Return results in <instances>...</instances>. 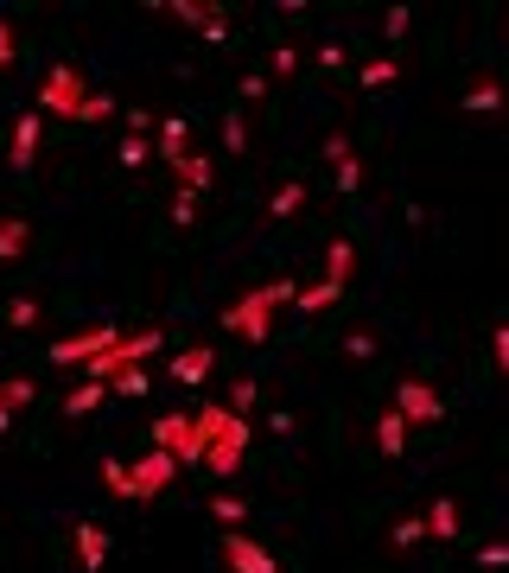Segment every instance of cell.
I'll return each mask as SVG.
<instances>
[{"mask_svg":"<svg viewBox=\"0 0 509 573\" xmlns=\"http://www.w3.org/2000/svg\"><path fill=\"white\" fill-rule=\"evenodd\" d=\"M287 300H293V281H268V287L242 293V300L223 312V325H230L242 344H268V332H274V306H287Z\"/></svg>","mask_w":509,"mask_h":573,"instance_id":"cell-1","label":"cell"},{"mask_svg":"<svg viewBox=\"0 0 509 573\" xmlns=\"http://www.w3.org/2000/svg\"><path fill=\"white\" fill-rule=\"evenodd\" d=\"M83 96H90V83H83L77 64H51V77L39 83V109H45V115H58V121H77Z\"/></svg>","mask_w":509,"mask_h":573,"instance_id":"cell-2","label":"cell"},{"mask_svg":"<svg viewBox=\"0 0 509 573\" xmlns=\"http://www.w3.org/2000/svg\"><path fill=\"white\" fill-rule=\"evenodd\" d=\"M249 440H255V421H242V414H223V427H217V440L204 446V472H217V478H230L242 453H249Z\"/></svg>","mask_w":509,"mask_h":573,"instance_id":"cell-3","label":"cell"},{"mask_svg":"<svg viewBox=\"0 0 509 573\" xmlns=\"http://www.w3.org/2000/svg\"><path fill=\"white\" fill-rule=\"evenodd\" d=\"M395 414H401L408 427H433V421H446V402H440V389H433V382L401 376V389H395Z\"/></svg>","mask_w":509,"mask_h":573,"instance_id":"cell-4","label":"cell"},{"mask_svg":"<svg viewBox=\"0 0 509 573\" xmlns=\"http://www.w3.org/2000/svg\"><path fill=\"white\" fill-rule=\"evenodd\" d=\"M115 338H121V325H109V319H102V325H83L77 338L51 344V363H64V370H83V363H90V357H102Z\"/></svg>","mask_w":509,"mask_h":573,"instance_id":"cell-5","label":"cell"},{"mask_svg":"<svg viewBox=\"0 0 509 573\" xmlns=\"http://www.w3.org/2000/svg\"><path fill=\"white\" fill-rule=\"evenodd\" d=\"M147 446L172 453V459H179V472H185V465H204L198 440H191V414H160V421H153V440H147Z\"/></svg>","mask_w":509,"mask_h":573,"instance_id":"cell-6","label":"cell"},{"mask_svg":"<svg viewBox=\"0 0 509 573\" xmlns=\"http://www.w3.org/2000/svg\"><path fill=\"white\" fill-rule=\"evenodd\" d=\"M172 478H179V459H172V453H160V446H147V453H140V459L128 465V484H134V497H160Z\"/></svg>","mask_w":509,"mask_h":573,"instance_id":"cell-7","label":"cell"},{"mask_svg":"<svg viewBox=\"0 0 509 573\" xmlns=\"http://www.w3.org/2000/svg\"><path fill=\"white\" fill-rule=\"evenodd\" d=\"M223 561H230L236 573H280V567H274V554L261 548V542H249L242 529H230V535H223Z\"/></svg>","mask_w":509,"mask_h":573,"instance_id":"cell-8","label":"cell"},{"mask_svg":"<svg viewBox=\"0 0 509 573\" xmlns=\"http://www.w3.org/2000/svg\"><path fill=\"white\" fill-rule=\"evenodd\" d=\"M39 134H45V115H20V121H13V147H7L13 172H26L32 160H39Z\"/></svg>","mask_w":509,"mask_h":573,"instance_id":"cell-9","label":"cell"},{"mask_svg":"<svg viewBox=\"0 0 509 573\" xmlns=\"http://www.w3.org/2000/svg\"><path fill=\"white\" fill-rule=\"evenodd\" d=\"M210 370H217V351H210V344H191V351L172 357V382H185V389H198Z\"/></svg>","mask_w":509,"mask_h":573,"instance_id":"cell-10","label":"cell"},{"mask_svg":"<svg viewBox=\"0 0 509 573\" xmlns=\"http://www.w3.org/2000/svg\"><path fill=\"white\" fill-rule=\"evenodd\" d=\"M77 561H83V573H102V561H109V535H102V523H77Z\"/></svg>","mask_w":509,"mask_h":573,"instance_id":"cell-11","label":"cell"},{"mask_svg":"<svg viewBox=\"0 0 509 573\" xmlns=\"http://www.w3.org/2000/svg\"><path fill=\"white\" fill-rule=\"evenodd\" d=\"M420 523H427L433 542H459V529H465V523H459V503H452V497H440L427 516H420Z\"/></svg>","mask_w":509,"mask_h":573,"instance_id":"cell-12","label":"cell"},{"mask_svg":"<svg viewBox=\"0 0 509 573\" xmlns=\"http://www.w3.org/2000/svg\"><path fill=\"white\" fill-rule=\"evenodd\" d=\"M172 172H179V191H191V198L217 185V166H210V160H198V153H185V160H172Z\"/></svg>","mask_w":509,"mask_h":573,"instance_id":"cell-13","label":"cell"},{"mask_svg":"<svg viewBox=\"0 0 509 573\" xmlns=\"http://www.w3.org/2000/svg\"><path fill=\"white\" fill-rule=\"evenodd\" d=\"M401 446H408V421L389 408V414H376V453L382 459H401Z\"/></svg>","mask_w":509,"mask_h":573,"instance_id":"cell-14","label":"cell"},{"mask_svg":"<svg viewBox=\"0 0 509 573\" xmlns=\"http://www.w3.org/2000/svg\"><path fill=\"white\" fill-rule=\"evenodd\" d=\"M32 242V223L26 217H0V262H20Z\"/></svg>","mask_w":509,"mask_h":573,"instance_id":"cell-15","label":"cell"},{"mask_svg":"<svg viewBox=\"0 0 509 573\" xmlns=\"http://www.w3.org/2000/svg\"><path fill=\"white\" fill-rule=\"evenodd\" d=\"M185 153H191V128H185L179 115H166L160 121V160L172 166V160H185Z\"/></svg>","mask_w":509,"mask_h":573,"instance_id":"cell-16","label":"cell"},{"mask_svg":"<svg viewBox=\"0 0 509 573\" xmlns=\"http://www.w3.org/2000/svg\"><path fill=\"white\" fill-rule=\"evenodd\" d=\"M350 268H357V249H350V242L338 236V242L325 249V281H331V287H344V281H350Z\"/></svg>","mask_w":509,"mask_h":573,"instance_id":"cell-17","label":"cell"},{"mask_svg":"<svg viewBox=\"0 0 509 573\" xmlns=\"http://www.w3.org/2000/svg\"><path fill=\"white\" fill-rule=\"evenodd\" d=\"M497 109H503L497 77H478V83H471V96H465V115H497Z\"/></svg>","mask_w":509,"mask_h":573,"instance_id":"cell-18","label":"cell"},{"mask_svg":"<svg viewBox=\"0 0 509 573\" xmlns=\"http://www.w3.org/2000/svg\"><path fill=\"white\" fill-rule=\"evenodd\" d=\"M395 77H401V58H376V64H363V71H357L363 90H382V83H395Z\"/></svg>","mask_w":509,"mask_h":573,"instance_id":"cell-19","label":"cell"},{"mask_svg":"<svg viewBox=\"0 0 509 573\" xmlns=\"http://www.w3.org/2000/svg\"><path fill=\"white\" fill-rule=\"evenodd\" d=\"M338 293H344V287H331V281H319V287H293V300H300L306 312H325V306H338Z\"/></svg>","mask_w":509,"mask_h":573,"instance_id":"cell-20","label":"cell"},{"mask_svg":"<svg viewBox=\"0 0 509 573\" xmlns=\"http://www.w3.org/2000/svg\"><path fill=\"white\" fill-rule=\"evenodd\" d=\"M300 204H306V185H300V179H287V185H280V191H274V204H268V217H293V211H300Z\"/></svg>","mask_w":509,"mask_h":573,"instance_id":"cell-21","label":"cell"},{"mask_svg":"<svg viewBox=\"0 0 509 573\" xmlns=\"http://www.w3.org/2000/svg\"><path fill=\"white\" fill-rule=\"evenodd\" d=\"M7 325H13V332H32V325H39V300H32V293L7 300Z\"/></svg>","mask_w":509,"mask_h":573,"instance_id":"cell-22","label":"cell"},{"mask_svg":"<svg viewBox=\"0 0 509 573\" xmlns=\"http://www.w3.org/2000/svg\"><path fill=\"white\" fill-rule=\"evenodd\" d=\"M90 408H102V382H77L64 395V414H90Z\"/></svg>","mask_w":509,"mask_h":573,"instance_id":"cell-23","label":"cell"},{"mask_svg":"<svg viewBox=\"0 0 509 573\" xmlns=\"http://www.w3.org/2000/svg\"><path fill=\"white\" fill-rule=\"evenodd\" d=\"M109 389H115V395H128V402H140V395L153 389V376H147V370H140V363H134V370H121V376L109 382Z\"/></svg>","mask_w":509,"mask_h":573,"instance_id":"cell-24","label":"cell"},{"mask_svg":"<svg viewBox=\"0 0 509 573\" xmlns=\"http://www.w3.org/2000/svg\"><path fill=\"white\" fill-rule=\"evenodd\" d=\"M109 115H121L109 90H90V96H83V109H77V121H109Z\"/></svg>","mask_w":509,"mask_h":573,"instance_id":"cell-25","label":"cell"},{"mask_svg":"<svg viewBox=\"0 0 509 573\" xmlns=\"http://www.w3.org/2000/svg\"><path fill=\"white\" fill-rule=\"evenodd\" d=\"M255 395H261V389H255V376H242L236 389H230V402H223V408H230V414H242V421H249V414H255Z\"/></svg>","mask_w":509,"mask_h":573,"instance_id":"cell-26","label":"cell"},{"mask_svg":"<svg viewBox=\"0 0 509 573\" xmlns=\"http://www.w3.org/2000/svg\"><path fill=\"white\" fill-rule=\"evenodd\" d=\"M293 71H300V51H293V45H274V58H268V71H261V77H293Z\"/></svg>","mask_w":509,"mask_h":573,"instance_id":"cell-27","label":"cell"},{"mask_svg":"<svg viewBox=\"0 0 509 573\" xmlns=\"http://www.w3.org/2000/svg\"><path fill=\"white\" fill-rule=\"evenodd\" d=\"M389 542H395V548H414V542H427V523H420V516H401V523L389 529Z\"/></svg>","mask_w":509,"mask_h":573,"instance_id":"cell-28","label":"cell"},{"mask_svg":"<svg viewBox=\"0 0 509 573\" xmlns=\"http://www.w3.org/2000/svg\"><path fill=\"white\" fill-rule=\"evenodd\" d=\"M102 484H109L115 497H134V484H128V465H121V459H102Z\"/></svg>","mask_w":509,"mask_h":573,"instance_id":"cell-29","label":"cell"},{"mask_svg":"<svg viewBox=\"0 0 509 573\" xmlns=\"http://www.w3.org/2000/svg\"><path fill=\"white\" fill-rule=\"evenodd\" d=\"M210 516H217V523H242V516H249V503H242V497H217V503H210Z\"/></svg>","mask_w":509,"mask_h":573,"instance_id":"cell-30","label":"cell"},{"mask_svg":"<svg viewBox=\"0 0 509 573\" xmlns=\"http://www.w3.org/2000/svg\"><path fill=\"white\" fill-rule=\"evenodd\" d=\"M223 147H230V153L249 147V121H242V115H223Z\"/></svg>","mask_w":509,"mask_h":573,"instance_id":"cell-31","label":"cell"},{"mask_svg":"<svg viewBox=\"0 0 509 573\" xmlns=\"http://www.w3.org/2000/svg\"><path fill=\"white\" fill-rule=\"evenodd\" d=\"M153 160V141H134V134H121V166H147Z\"/></svg>","mask_w":509,"mask_h":573,"instance_id":"cell-32","label":"cell"},{"mask_svg":"<svg viewBox=\"0 0 509 573\" xmlns=\"http://www.w3.org/2000/svg\"><path fill=\"white\" fill-rule=\"evenodd\" d=\"M0 402H7V408H26V402H32V382H26V376L0 382Z\"/></svg>","mask_w":509,"mask_h":573,"instance_id":"cell-33","label":"cell"},{"mask_svg":"<svg viewBox=\"0 0 509 573\" xmlns=\"http://www.w3.org/2000/svg\"><path fill=\"white\" fill-rule=\"evenodd\" d=\"M357 185H363V160H357V153H350V160H338V191L350 198V191H357Z\"/></svg>","mask_w":509,"mask_h":573,"instance_id":"cell-34","label":"cell"},{"mask_svg":"<svg viewBox=\"0 0 509 573\" xmlns=\"http://www.w3.org/2000/svg\"><path fill=\"white\" fill-rule=\"evenodd\" d=\"M172 223H179V230L198 223V198H191V191H172Z\"/></svg>","mask_w":509,"mask_h":573,"instance_id":"cell-35","label":"cell"},{"mask_svg":"<svg viewBox=\"0 0 509 573\" xmlns=\"http://www.w3.org/2000/svg\"><path fill=\"white\" fill-rule=\"evenodd\" d=\"M160 13H172V20H185V26H204L210 7H198V0H172V7H160Z\"/></svg>","mask_w":509,"mask_h":573,"instance_id":"cell-36","label":"cell"},{"mask_svg":"<svg viewBox=\"0 0 509 573\" xmlns=\"http://www.w3.org/2000/svg\"><path fill=\"white\" fill-rule=\"evenodd\" d=\"M344 351L357 357V363H370V357H376V338H370V332H350V338H344Z\"/></svg>","mask_w":509,"mask_h":573,"instance_id":"cell-37","label":"cell"},{"mask_svg":"<svg viewBox=\"0 0 509 573\" xmlns=\"http://www.w3.org/2000/svg\"><path fill=\"white\" fill-rule=\"evenodd\" d=\"M121 121H128L134 141H147V134H153V115H147V109H121Z\"/></svg>","mask_w":509,"mask_h":573,"instance_id":"cell-38","label":"cell"},{"mask_svg":"<svg viewBox=\"0 0 509 573\" xmlns=\"http://www.w3.org/2000/svg\"><path fill=\"white\" fill-rule=\"evenodd\" d=\"M382 32H389V39H408V7H389V13H382Z\"/></svg>","mask_w":509,"mask_h":573,"instance_id":"cell-39","label":"cell"},{"mask_svg":"<svg viewBox=\"0 0 509 573\" xmlns=\"http://www.w3.org/2000/svg\"><path fill=\"white\" fill-rule=\"evenodd\" d=\"M198 32H204V39H210V45H217V39H223V32H230V20H223V7H210V13H204V26H198Z\"/></svg>","mask_w":509,"mask_h":573,"instance_id":"cell-40","label":"cell"},{"mask_svg":"<svg viewBox=\"0 0 509 573\" xmlns=\"http://www.w3.org/2000/svg\"><path fill=\"white\" fill-rule=\"evenodd\" d=\"M490 357H497V370H509V325L490 332Z\"/></svg>","mask_w":509,"mask_h":573,"instance_id":"cell-41","label":"cell"},{"mask_svg":"<svg viewBox=\"0 0 509 573\" xmlns=\"http://www.w3.org/2000/svg\"><path fill=\"white\" fill-rule=\"evenodd\" d=\"M338 64H344V45L325 39V45H319V71H338Z\"/></svg>","mask_w":509,"mask_h":573,"instance_id":"cell-42","label":"cell"},{"mask_svg":"<svg viewBox=\"0 0 509 573\" xmlns=\"http://www.w3.org/2000/svg\"><path fill=\"white\" fill-rule=\"evenodd\" d=\"M13 51H20V39H13V26L0 20V71H7V64H13Z\"/></svg>","mask_w":509,"mask_h":573,"instance_id":"cell-43","label":"cell"},{"mask_svg":"<svg viewBox=\"0 0 509 573\" xmlns=\"http://www.w3.org/2000/svg\"><path fill=\"white\" fill-rule=\"evenodd\" d=\"M325 160H331V166L350 160V141H344V134H325Z\"/></svg>","mask_w":509,"mask_h":573,"instance_id":"cell-44","label":"cell"},{"mask_svg":"<svg viewBox=\"0 0 509 573\" xmlns=\"http://www.w3.org/2000/svg\"><path fill=\"white\" fill-rule=\"evenodd\" d=\"M242 96H249V102H261V96H268V77H261V71H249V77H242Z\"/></svg>","mask_w":509,"mask_h":573,"instance_id":"cell-45","label":"cell"},{"mask_svg":"<svg viewBox=\"0 0 509 573\" xmlns=\"http://www.w3.org/2000/svg\"><path fill=\"white\" fill-rule=\"evenodd\" d=\"M478 561H484V567H509V548H503V542H490V548L478 554Z\"/></svg>","mask_w":509,"mask_h":573,"instance_id":"cell-46","label":"cell"},{"mask_svg":"<svg viewBox=\"0 0 509 573\" xmlns=\"http://www.w3.org/2000/svg\"><path fill=\"white\" fill-rule=\"evenodd\" d=\"M7 427H13V408H7V402H0V433H7Z\"/></svg>","mask_w":509,"mask_h":573,"instance_id":"cell-47","label":"cell"}]
</instances>
